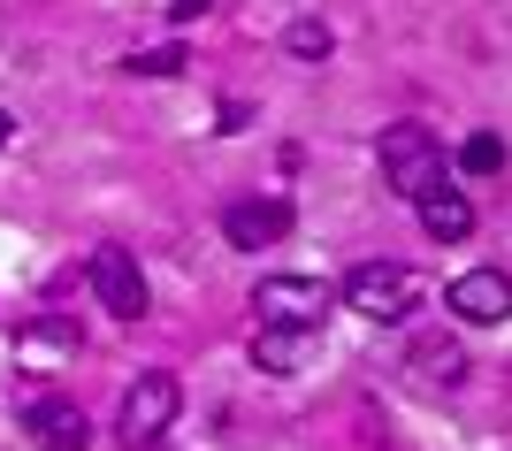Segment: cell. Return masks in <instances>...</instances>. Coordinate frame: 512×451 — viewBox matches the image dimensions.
Returning a JSON list of instances; mask_svg holds the SVG:
<instances>
[{
  "label": "cell",
  "instance_id": "1",
  "mask_svg": "<svg viewBox=\"0 0 512 451\" xmlns=\"http://www.w3.org/2000/svg\"><path fill=\"white\" fill-rule=\"evenodd\" d=\"M375 161H383V184L398 199H421L428 184H444V138L428 123H390L383 146H375Z\"/></svg>",
  "mask_w": 512,
  "mask_h": 451
},
{
  "label": "cell",
  "instance_id": "2",
  "mask_svg": "<svg viewBox=\"0 0 512 451\" xmlns=\"http://www.w3.org/2000/svg\"><path fill=\"white\" fill-rule=\"evenodd\" d=\"M344 306L367 314V322H406L413 306H421V276L398 268V260H360V268L344 276Z\"/></svg>",
  "mask_w": 512,
  "mask_h": 451
},
{
  "label": "cell",
  "instance_id": "3",
  "mask_svg": "<svg viewBox=\"0 0 512 451\" xmlns=\"http://www.w3.org/2000/svg\"><path fill=\"white\" fill-rule=\"evenodd\" d=\"M176 413H184V390H176V375H138V383L123 390V406H115V436H123L130 451L138 444H161V436L176 429Z\"/></svg>",
  "mask_w": 512,
  "mask_h": 451
},
{
  "label": "cell",
  "instance_id": "4",
  "mask_svg": "<svg viewBox=\"0 0 512 451\" xmlns=\"http://www.w3.org/2000/svg\"><path fill=\"white\" fill-rule=\"evenodd\" d=\"M329 306H337V291L321 276H260V291H253V314L268 329H321Z\"/></svg>",
  "mask_w": 512,
  "mask_h": 451
},
{
  "label": "cell",
  "instance_id": "5",
  "mask_svg": "<svg viewBox=\"0 0 512 451\" xmlns=\"http://www.w3.org/2000/svg\"><path fill=\"white\" fill-rule=\"evenodd\" d=\"M85 283H92V299L115 314V322H138L146 314V268H138V253L130 245H92V260H85Z\"/></svg>",
  "mask_w": 512,
  "mask_h": 451
},
{
  "label": "cell",
  "instance_id": "6",
  "mask_svg": "<svg viewBox=\"0 0 512 451\" xmlns=\"http://www.w3.org/2000/svg\"><path fill=\"white\" fill-rule=\"evenodd\" d=\"M77 352H85L77 314H31V322H16V367H31V375H54Z\"/></svg>",
  "mask_w": 512,
  "mask_h": 451
},
{
  "label": "cell",
  "instance_id": "7",
  "mask_svg": "<svg viewBox=\"0 0 512 451\" xmlns=\"http://www.w3.org/2000/svg\"><path fill=\"white\" fill-rule=\"evenodd\" d=\"M444 299H451V314H459V322H482V329H490V322H512V276H505V268H467Z\"/></svg>",
  "mask_w": 512,
  "mask_h": 451
},
{
  "label": "cell",
  "instance_id": "8",
  "mask_svg": "<svg viewBox=\"0 0 512 451\" xmlns=\"http://www.w3.org/2000/svg\"><path fill=\"white\" fill-rule=\"evenodd\" d=\"M222 237H230L237 253L283 245V237H291V207H283V199H237V207H222Z\"/></svg>",
  "mask_w": 512,
  "mask_h": 451
},
{
  "label": "cell",
  "instance_id": "9",
  "mask_svg": "<svg viewBox=\"0 0 512 451\" xmlns=\"http://www.w3.org/2000/svg\"><path fill=\"white\" fill-rule=\"evenodd\" d=\"M406 375H413V390H459L467 383V344L444 337V329H428V337H413Z\"/></svg>",
  "mask_w": 512,
  "mask_h": 451
},
{
  "label": "cell",
  "instance_id": "10",
  "mask_svg": "<svg viewBox=\"0 0 512 451\" xmlns=\"http://www.w3.org/2000/svg\"><path fill=\"white\" fill-rule=\"evenodd\" d=\"M31 444H39V451H85L92 421L69 406V398H39V406H31Z\"/></svg>",
  "mask_w": 512,
  "mask_h": 451
},
{
  "label": "cell",
  "instance_id": "11",
  "mask_svg": "<svg viewBox=\"0 0 512 451\" xmlns=\"http://www.w3.org/2000/svg\"><path fill=\"white\" fill-rule=\"evenodd\" d=\"M314 337H321V329H268V322H260L253 329V367H260V375H299V367L314 360Z\"/></svg>",
  "mask_w": 512,
  "mask_h": 451
},
{
  "label": "cell",
  "instance_id": "12",
  "mask_svg": "<svg viewBox=\"0 0 512 451\" xmlns=\"http://www.w3.org/2000/svg\"><path fill=\"white\" fill-rule=\"evenodd\" d=\"M413 207H421V230L436 237V245H459V237L474 230V199H467V192H451V184H428Z\"/></svg>",
  "mask_w": 512,
  "mask_h": 451
},
{
  "label": "cell",
  "instance_id": "13",
  "mask_svg": "<svg viewBox=\"0 0 512 451\" xmlns=\"http://www.w3.org/2000/svg\"><path fill=\"white\" fill-rule=\"evenodd\" d=\"M283 46H291L299 62H329V54H337V31H329L321 16H299L291 31H283Z\"/></svg>",
  "mask_w": 512,
  "mask_h": 451
},
{
  "label": "cell",
  "instance_id": "14",
  "mask_svg": "<svg viewBox=\"0 0 512 451\" xmlns=\"http://www.w3.org/2000/svg\"><path fill=\"white\" fill-rule=\"evenodd\" d=\"M459 169L467 176H497L505 169V138H497V130H474L467 146H459Z\"/></svg>",
  "mask_w": 512,
  "mask_h": 451
},
{
  "label": "cell",
  "instance_id": "15",
  "mask_svg": "<svg viewBox=\"0 0 512 451\" xmlns=\"http://www.w3.org/2000/svg\"><path fill=\"white\" fill-rule=\"evenodd\" d=\"M130 69H138V77H176V69H184V46H146V54H130Z\"/></svg>",
  "mask_w": 512,
  "mask_h": 451
},
{
  "label": "cell",
  "instance_id": "16",
  "mask_svg": "<svg viewBox=\"0 0 512 451\" xmlns=\"http://www.w3.org/2000/svg\"><path fill=\"white\" fill-rule=\"evenodd\" d=\"M245 123H253V108H245V100H222V123L214 130H245Z\"/></svg>",
  "mask_w": 512,
  "mask_h": 451
},
{
  "label": "cell",
  "instance_id": "17",
  "mask_svg": "<svg viewBox=\"0 0 512 451\" xmlns=\"http://www.w3.org/2000/svg\"><path fill=\"white\" fill-rule=\"evenodd\" d=\"M207 8H214V0H169V16H176V23H192V16H207Z\"/></svg>",
  "mask_w": 512,
  "mask_h": 451
},
{
  "label": "cell",
  "instance_id": "18",
  "mask_svg": "<svg viewBox=\"0 0 512 451\" xmlns=\"http://www.w3.org/2000/svg\"><path fill=\"white\" fill-rule=\"evenodd\" d=\"M8 138H16V123H8V108H0V146H8Z\"/></svg>",
  "mask_w": 512,
  "mask_h": 451
}]
</instances>
